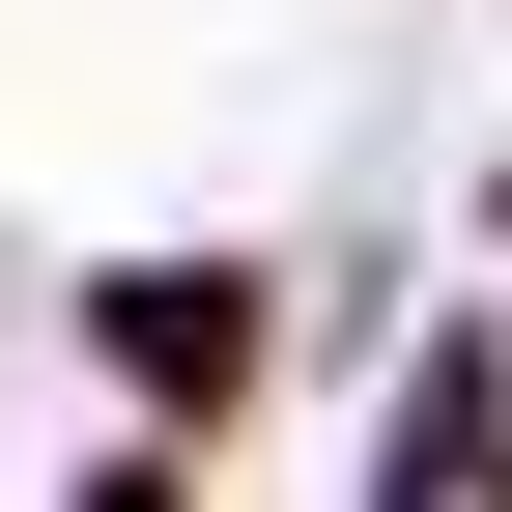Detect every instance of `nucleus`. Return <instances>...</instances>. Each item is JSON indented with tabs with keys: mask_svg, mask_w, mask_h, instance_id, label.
Instances as JSON below:
<instances>
[{
	"mask_svg": "<svg viewBox=\"0 0 512 512\" xmlns=\"http://www.w3.org/2000/svg\"><path fill=\"white\" fill-rule=\"evenodd\" d=\"M86 342H114V370H143V399H171V427H200V399H228V370H256V285H228V256H171V285H114V313H86Z\"/></svg>",
	"mask_w": 512,
	"mask_h": 512,
	"instance_id": "1",
	"label": "nucleus"
}]
</instances>
